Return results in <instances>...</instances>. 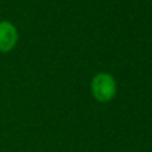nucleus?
Instances as JSON below:
<instances>
[{"mask_svg": "<svg viewBox=\"0 0 152 152\" xmlns=\"http://www.w3.org/2000/svg\"><path fill=\"white\" fill-rule=\"evenodd\" d=\"M92 94L100 102H109L117 93V83L109 73H97L90 82Z\"/></svg>", "mask_w": 152, "mask_h": 152, "instance_id": "f257e3e1", "label": "nucleus"}, {"mask_svg": "<svg viewBox=\"0 0 152 152\" xmlns=\"http://www.w3.org/2000/svg\"><path fill=\"white\" fill-rule=\"evenodd\" d=\"M18 30L11 22H0V53H10L18 43Z\"/></svg>", "mask_w": 152, "mask_h": 152, "instance_id": "f03ea898", "label": "nucleus"}]
</instances>
